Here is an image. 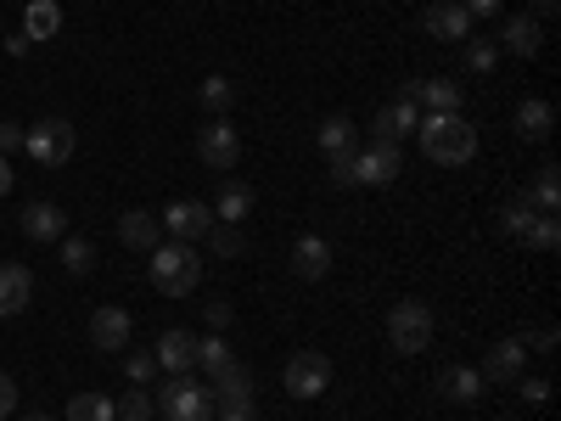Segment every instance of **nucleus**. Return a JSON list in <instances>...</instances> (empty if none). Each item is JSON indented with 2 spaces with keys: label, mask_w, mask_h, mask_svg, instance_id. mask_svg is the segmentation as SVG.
Returning <instances> with one entry per match:
<instances>
[{
  "label": "nucleus",
  "mask_w": 561,
  "mask_h": 421,
  "mask_svg": "<svg viewBox=\"0 0 561 421\" xmlns=\"http://www.w3.org/2000/svg\"><path fill=\"white\" fill-rule=\"evenodd\" d=\"M415 135H421V152H427L438 169H460V163L478 158V129L460 113H421Z\"/></svg>",
  "instance_id": "nucleus-1"
},
{
  "label": "nucleus",
  "mask_w": 561,
  "mask_h": 421,
  "mask_svg": "<svg viewBox=\"0 0 561 421\" xmlns=\"http://www.w3.org/2000/svg\"><path fill=\"white\" fill-rule=\"evenodd\" d=\"M147 264H152V287L169 293V298H192L197 281H203V253H197V242H158V248L147 253Z\"/></svg>",
  "instance_id": "nucleus-2"
},
{
  "label": "nucleus",
  "mask_w": 561,
  "mask_h": 421,
  "mask_svg": "<svg viewBox=\"0 0 561 421\" xmlns=\"http://www.w3.org/2000/svg\"><path fill=\"white\" fill-rule=\"evenodd\" d=\"M388 343H393V354H421L433 343V309L421 298H399L388 309Z\"/></svg>",
  "instance_id": "nucleus-3"
},
{
  "label": "nucleus",
  "mask_w": 561,
  "mask_h": 421,
  "mask_svg": "<svg viewBox=\"0 0 561 421\" xmlns=\"http://www.w3.org/2000/svg\"><path fill=\"white\" fill-rule=\"evenodd\" d=\"M73 124L68 118H39L34 129H23V152L39 163V169H62L68 158H73Z\"/></svg>",
  "instance_id": "nucleus-4"
},
{
  "label": "nucleus",
  "mask_w": 561,
  "mask_h": 421,
  "mask_svg": "<svg viewBox=\"0 0 561 421\" xmlns=\"http://www.w3.org/2000/svg\"><path fill=\"white\" fill-rule=\"evenodd\" d=\"M280 388H287L293 399H320L325 388H332V360H325L320 349H298L287 365H280Z\"/></svg>",
  "instance_id": "nucleus-5"
},
{
  "label": "nucleus",
  "mask_w": 561,
  "mask_h": 421,
  "mask_svg": "<svg viewBox=\"0 0 561 421\" xmlns=\"http://www.w3.org/2000/svg\"><path fill=\"white\" fill-rule=\"evenodd\" d=\"M158 410L169 421H214V394L192 377H169V388L158 394Z\"/></svg>",
  "instance_id": "nucleus-6"
},
{
  "label": "nucleus",
  "mask_w": 561,
  "mask_h": 421,
  "mask_svg": "<svg viewBox=\"0 0 561 421\" xmlns=\"http://www.w3.org/2000/svg\"><path fill=\"white\" fill-rule=\"evenodd\" d=\"M208 394H214V416H219V410H253V371H248L242 360H225V365L214 371Z\"/></svg>",
  "instance_id": "nucleus-7"
},
{
  "label": "nucleus",
  "mask_w": 561,
  "mask_h": 421,
  "mask_svg": "<svg viewBox=\"0 0 561 421\" xmlns=\"http://www.w3.org/2000/svg\"><path fill=\"white\" fill-rule=\"evenodd\" d=\"M404 169L399 140H370L365 152H354V185H393Z\"/></svg>",
  "instance_id": "nucleus-8"
},
{
  "label": "nucleus",
  "mask_w": 561,
  "mask_h": 421,
  "mask_svg": "<svg viewBox=\"0 0 561 421\" xmlns=\"http://www.w3.org/2000/svg\"><path fill=\"white\" fill-rule=\"evenodd\" d=\"M197 158L208 163V169H219V174H230L242 163V135L230 129L225 118H214V124H203V135H197Z\"/></svg>",
  "instance_id": "nucleus-9"
},
{
  "label": "nucleus",
  "mask_w": 561,
  "mask_h": 421,
  "mask_svg": "<svg viewBox=\"0 0 561 421\" xmlns=\"http://www.w3.org/2000/svg\"><path fill=\"white\" fill-rule=\"evenodd\" d=\"M158 225H169V242H203L208 225H214V208L197 203V197H180L158 214Z\"/></svg>",
  "instance_id": "nucleus-10"
},
{
  "label": "nucleus",
  "mask_w": 561,
  "mask_h": 421,
  "mask_svg": "<svg viewBox=\"0 0 561 421\" xmlns=\"http://www.w3.org/2000/svg\"><path fill=\"white\" fill-rule=\"evenodd\" d=\"M523 365H528V338H500L494 349H489V360H483V371L478 377L483 383H500V388H511L523 377Z\"/></svg>",
  "instance_id": "nucleus-11"
},
{
  "label": "nucleus",
  "mask_w": 561,
  "mask_h": 421,
  "mask_svg": "<svg viewBox=\"0 0 561 421\" xmlns=\"http://www.w3.org/2000/svg\"><path fill=\"white\" fill-rule=\"evenodd\" d=\"M129 332H135V320H129V309H118V304H102L96 315H90V343L107 349V354L129 349Z\"/></svg>",
  "instance_id": "nucleus-12"
},
{
  "label": "nucleus",
  "mask_w": 561,
  "mask_h": 421,
  "mask_svg": "<svg viewBox=\"0 0 561 421\" xmlns=\"http://www.w3.org/2000/svg\"><path fill=\"white\" fill-rule=\"evenodd\" d=\"M118 242L135 248V253H152V248L163 242L158 214H152V208H124V214H118Z\"/></svg>",
  "instance_id": "nucleus-13"
},
{
  "label": "nucleus",
  "mask_w": 561,
  "mask_h": 421,
  "mask_svg": "<svg viewBox=\"0 0 561 421\" xmlns=\"http://www.w3.org/2000/svg\"><path fill=\"white\" fill-rule=\"evenodd\" d=\"M152 360L169 371V377H185V371L197 365V338L180 332V326H169V332L158 338V349H152Z\"/></svg>",
  "instance_id": "nucleus-14"
},
{
  "label": "nucleus",
  "mask_w": 561,
  "mask_h": 421,
  "mask_svg": "<svg viewBox=\"0 0 561 421\" xmlns=\"http://www.w3.org/2000/svg\"><path fill=\"white\" fill-rule=\"evenodd\" d=\"M404 96L421 102L427 113H460V84L455 79H410Z\"/></svg>",
  "instance_id": "nucleus-15"
},
{
  "label": "nucleus",
  "mask_w": 561,
  "mask_h": 421,
  "mask_svg": "<svg viewBox=\"0 0 561 421\" xmlns=\"http://www.w3.org/2000/svg\"><path fill=\"white\" fill-rule=\"evenodd\" d=\"M28 304H34L28 264H0V315H23Z\"/></svg>",
  "instance_id": "nucleus-16"
},
{
  "label": "nucleus",
  "mask_w": 561,
  "mask_h": 421,
  "mask_svg": "<svg viewBox=\"0 0 561 421\" xmlns=\"http://www.w3.org/2000/svg\"><path fill=\"white\" fill-rule=\"evenodd\" d=\"M421 23H427V34H438V39H472V18H466L460 0H433Z\"/></svg>",
  "instance_id": "nucleus-17"
},
{
  "label": "nucleus",
  "mask_w": 561,
  "mask_h": 421,
  "mask_svg": "<svg viewBox=\"0 0 561 421\" xmlns=\"http://www.w3.org/2000/svg\"><path fill=\"white\" fill-rule=\"evenodd\" d=\"M62 230H68V214L57 203H28L23 208V237L28 242H57Z\"/></svg>",
  "instance_id": "nucleus-18"
},
{
  "label": "nucleus",
  "mask_w": 561,
  "mask_h": 421,
  "mask_svg": "<svg viewBox=\"0 0 561 421\" xmlns=\"http://www.w3.org/2000/svg\"><path fill=\"white\" fill-rule=\"evenodd\" d=\"M433 388H438V399H449V405H472V399L483 394V377H478L472 365H444Z\"/></svg>",
  "instance_id": "nucleus-19"
},
{
  "label": "nucleus",
  "mask_w": 561,
  "mask_h": 421,
  "mask_svg": "<svg viewBox=\"0 0 561 421\" xmlns=\"http://www.w3.org/2000/svg\"><path fill=\"white\" fill-rule=\"evenodd\" d=\"M500 45H505L511 57H534L539 45H545V29H539V18H528V12L505 18V29H500Z\"/></svg>",
  "instance_id": "nucleus-20"
},
{
  "label": "nucleus",
  "mask_w": 561,
  "mask_h": 421,
  "mask_svg": "<svg viewBox=\"0 0 561 421\" xmlns=\"http://www.w3.org/2000/svg\"><path fill=\"white\" fill-rule=\"evenodd\" d=\"M293 270H298L304 281H320L325 270H332V242H325V237H309V230H304V237L293 242Z\"/></svg>",
  "instance_id": "nucleus-21"
},
{
  "label": "nucleus",
  "mask_w": 561,
  "mask_h": 421,
  "mask_svg": "<svg viewBox=\"0 0 561 421\" xmlns=\"http://www.w3.org/2000/svg\"><path fill=\"white\" fill-rule=\"evenodd\" d=\"M415 124H421V107L410 96H399L393 107L377 113V124H370V129H377V140H404V135H415Z\"/></svg>",
  "instance_id": "nucleus-22"
},
{
  "label": "nucleus",
  "mask_w": 561,
  "mask_h": 421,
  "mask_svg": "<svg viewBox=\"0 0 561 421\" xmlns=\"http://www.w3.org/2000/svg\"><path fill=\"white\" fill-rule=\"evenodd\" d=\"M354 140L359 135H354V118L348 113H332V118L320 124V152L325 158H354Z\"/></svg>",
  "instance_id": "nucleus-23"
},
{
  "label": "nucleus",
  "mask_w": 561,
  "mask_h": 421,
  "mask_svg": "<svg viewBox=\"0 0 561 421\" xmlns=\"http://www.w3.org/2000/svg\"><path fill=\"white\" fill-rule=\"evenodd\" d=\"M23 34H28V39H57V34H62V7H57V0H28Z\"/></svg>",
  "instance_id": "nucleus-24"
},
{
  "label": "nucleus",
  "mask_w": 561,
  "mask_h": 421,
  "mask_svg": "<svg viewBox=\"0 0 561 421\" xmlns=\"http://www.w3.org/2000/svg\"><path fill=\"white\" fill-rule=\"evenodd\" d=\"M523 203H528V208H534L539 219L561 208V169H556V163H545V169H539V180H534V192H523Z\"/></svg>",
  "instance_id": "nucleus-25"
},
{
  "label": "nucleus",
  "mask_w": 561,
  "mask_h": 421,
  "mask_svg": "<svg viewBox=\"0 0 561 421\" xmlns=\"http://www.w3.org/2000/svg\"><path fill=\"white\" fill-rule=\"evenodd\" d=\"M248 214H253V185L230 180L225 192H219V203H214V219H225V225H242Z\"/></svg>",
  "instance_id": "nucleus-26"
},
{
  "label": "nucleus",
  "mask_w": 561,
  "mask_h": 421,
  "mask_svg": "<svg viewBox=\"0 0 561 421\" xmlns=\"http://www.w3.org/2000/svg\"><path fill=\"white\" fill-rule=\"evenodd\" d=\"M550 129H556V107L550 102H523L517 107V135L523 140H550Z\"/></svg>",
  "instance_id": "nucleus-27"
},
{
  "label": "nucleus",
  "mask_w": 561,
  "mask_h": 421,
  "mask_svg": "<svg viewBox=\"0 0 561 421\" xmlns=\"http://www.w3.org/2000/svg\"><path fill=\"white\" fill-rule=\"evenodd\" d=\"M68 421H118V405H113V394H73Z\"/></svg>",
  "instance_id": "nucleus-28"
},
{
  "label": "nucleus",
  "mask_w": 561,
  "mask_h": 421,
  "mask_svg": "<svg viewBox=\"0 0 561 421\" xmlns=\"http://www.w3.org/2000/svg\"><path fill=\"white\" fill-rule=\"evenodd\" d=\"M203 242L214 248V259H242V248H248V242H242V225H225V219L208 225V237H203Z\"/></svg>",
  "instance_id": "nucleus-29"
},
{
  "label": "nucleus",
  "mask_w": 561,
  "mask_h": 421,
  "mask_svg": "<svg viewBox=\"0 0 561 421\" xmlns=\"http://www.w3.org/2000/svg\"><path fill=\"white\" fill-rule=\"evenodd\" d=\"M118 405V416L124 421H152L158 416V399H152V388H129L124 399H113Z\"/></svg>",
  "instance_id": "nucleus-30"
},
{
  "label": "nucleus",
  "mask_w": 561,
  "mask_h": 421,
  "mask_svg": "<svg viewBox=\"0 0 561 421\" xmlns=\"http://www.w3.org/2000/svg\"><path fill=\"white\" fill-rule=\"evenodd\" d=\"M534 219H539V214H534L523 197H511V203L500 208V225L511 230V237H528V230H534Z\"/></svg>",
  "instance_id": "nucleus-31"
},
{
  "label": "nucleus",
  "mask_w": 561,
  "mask_h": 421,
  "mask_svg": "<svg viewBox=\"0 0 561 421\" xmlns=\"http://www.w3.org/2000/svg\"><path fill=\"white\" fill-rule=\"evenodd\" d=\"M62 264H68V275H84L90 264H96V248H90L84 237H68L62 242Z\"/></svg>",
  "instance_id": "nucleus-32"
},
{
  "label": "nucleus",
  "mask_w": 561,
  "mask_h": 421,
  "mask_svg": "<svg viewBox=\"0 0 561 421\" xmlns=\"http://www.w3.org/2000/svg\"><path fill=\"white\" fill-rule=\"evenodd\" d=\"M494 62H500V45H494V39H466V68L489 73Z\"/></svg>",
  "instance_id": "nucleus-33"
},
{
  "label": "nucleus",
  "mask_w": 561,
  "mask_h": 421,
  "mask_svg": "<svg viewBox=\"0 0 561 421\" xmlns=\"http://www.w3.org/2000/svg\"><path fill=\"white\" fill-rule=\"evenodd\" d=\"M528 242H534L539 253H556V248H561V225H556V214L534 219V230H528Z\"/></svg>",
  "instance_id": "nucleus-34"
},
{
  "label": "nucleus",
  "mask_w": 561,
  "mask_h": 421,
  "mask_svg": "<svg viewBox=\"0 0 561 421\" xmlns=\"http://www.w3.org/2000/svg\"><path fill=\"white\" fill-rule=\"evenodd\" d=\"M230 360V343L219 338V332H208V338H197V365H208V371H219Z\"/></svg>",
  "instance_id": "nucleus-35"
},
{
  "label": "nucleus",
  "mask_w": 561,
  "mask_h": 421,
  "mask_svg": "<svg viewBox=\"0 0 561 421\" xmlns=\"http://www.w3.org/2000/svg\"><path fill=\"white\" fill-rule=\"evenodd\" d=\"M197 96H203V107H214V113H225L230 107V96H237V90H230V79H203V90H197Z\"/></svg>",
  "instance_id": "nucleus-36"
},
{
  "label": "nucleus",
  "mask_w": 561,
  "mask_h": 421,
  "mask_svg": "<svg viewBox=\"0 0 561 421\" xmlns=\"http://www.w3.org/2000/svg\"><path fill=\"white\" fill-rule=\"evenodd\" d=\"M124 371H129V383H135V388H147V383L158 377V360H152V354H129Z\"/></svg>",
  "instance_id": "nucleus-37"
},
{
  "label": "nucleus",
  "mask_w": 561,
  "mask_h": 421,
  "mask_svg": "<svg viewBox=\"0 0 561 421\" xmlns=\"http://www.w3.org/2000/svg\"><path fill=\"white\" fill-rule=\"evenodd\" d=\"M511 388H517V394H523L528 405H545V399H550V377H517Z\"/></svg>",
  "instance_id": "nucleus-38"
},
{
  "label": "nucleus",
  "mask_w": 561,
  "mask_h": 421,
  "mask_svg": "<svg viewBox=\"0 0 561 421\" xmlns=\"http://www.w3.org/2000/svg\"><path fill=\"white\" fill-rule=\"evenodd\" d=\"M12 410H18V383L7 377V371H0V421H7Z\"/></svg>",
  "instance_id": "nucleus-39"
},
{
  "label": "nucleus",
  "mask_w": 561,
  "mask_h": 421,
  "mask_svg": "<svg viewBox=\"0 0 561 421\" xmlns=\"http://www.w3.org/2000/svg\"><path fill=\"white\" fill-rule=\"evenodd\" d=\"M208 326H214V332H225V326H230V304H225V298L208 304Z\"/></svg>",
  "instance_id": "nucleus-40"
},
{
  "label": "nucleus",
  "mask_w": 561,
  "mask_h": 421,
  "mask_svg": "<svg viewBox=\"0 0 561 421\" xmlns=\"http://www.w3.org/2000/svg\"><path fill=\"white\" fill-rule=\"evenodd\" d=\"M460 7H466V18H494L500 0H460Z\"/></svg>",
  "instance_id": "nucleus-41"
},
{
  "label": "nucleus",
  "mask_w": 561,
  "mask_h": 421,
  "mask_svg": "<svg viewBox=\"0 0 561 421\" xmlns=\"http://www.w3.org/2000/svg\"><path fill=\"white\" fill-rule=\"evenodd\" d=\"M23 147V129L18 124H0V152H18Z\"/></svg>",
  "instance_id": "nucleus-42"
},
{
  "label": "nucleus",
  "mask_w": 561,
  "mask_h": 421,
  "mask_svg": "<svg viewBox=\"0 0 561 421\" xmlns=\"http://www.w3.org/2000/svg\"><path fill=\"white\" fill-rule=\"evenodd\" d=\"M534 354H556V326H545V332H534Z\"/></svg>",
  "instance_id": "nucleus-43"
},
{
  "label": "nucleus",
  "mask_w": 561,
  "mask_h": 421,
  "mask_svg": "<svg viewBox=\"0 0 561 421\" xmlns=\"http://www.w3.org/2000/svg\"><path fill=\"white\" fill-rule=\"evenodd\" d=\"M12 180H18V174H12V163H7V152H0V197H7V192H12Z\"/></svg>",
  "instance_id": "nucleus-44"
},
{
  "label": "nucleus",
  "mask_w": 561,
  "mask_h": 421,
  "mask_svg": "<svg viewBox=\"0 0 561 421\" xmlns=\"http://www.w3.org/2000/svg\"><path fill=\"white\" fill-rule=\"evenodd\" d=\"M219 421H253V410H219Z\"/></svg>",
  "instance_id": "nucleus-45"
},
{
  "label": "nucleus",
  "mask_w": 561,
  "mask_h": 421,
  "mask_svg": "<svg viewBox=\"0 0 561 421\" xmlns=\"http://www.w3.org/2000/svg\"><path fill=\"white\" fill-rule=\"evenodd\" d=\"M539 18H556V0H539Z\"/></svg>",
  "instance_id": "nucleus-46"
},
{
  "label": "nucleus",
  "mask_w": 561,
  "mask_h": 421,
  "mask_svg": "<svg viewBox=\"0 0 561 421\" xmlns=\"http://www.w3.org/2000/svg\"><path fill=\"white\" fill-rule=\"evenodd\" d=\"M28 421H51V416H28Z\"/></svg>",
  "instance_id": "nucleus-47"
}]
</instances>
